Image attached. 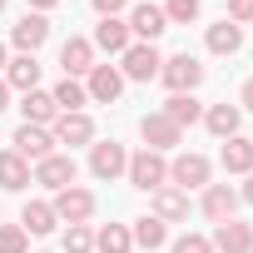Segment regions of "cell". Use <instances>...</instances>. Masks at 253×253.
I'll list each match as a JSON object with an SVG mask.
<instances>
[{"instance_id": "6da1fadb", "label": "cell", "mask_w": 253, "mask_h": 253, "mask_svg": "<svg viewBox=\"0 0 253 253\" xmlns=\"http://www.w3.org/2000/svg\"><path fill=\"white\" fill-rule=\"evenodd\" d=\"M129 184L134 189H144V194H154V189H164L169 184V164H164V154H154V149H139L134 159H129Z\"/></svg>"}, {"instance_id": "7a4b0ae2", "label": "cell", "mask_w": 253, "mask_h": 253, "mask_svg": "<svg viewBox=\"0 0 253 253\" xmlns=\"http://www.w3.org/2000/svg\"><path fill=\"white\" fill-rule=\"evenodd\" d=\"M159 80L169 84V94H194V89H199V80H204V65L184 50V55H174V60H164V65H159Z\"/></svg>"}, {"instance_id": "3957f363", "label": "cell", "mask_w": 253, "mask_h": 253, "mask_svg": "<svg viewBox=\"0 0 253 253\" xmlns=\"http://www.w3.org/2000/svg\"><path fill=\"white\" fill-rule=\"evenodd\" d=\"M124 169H129V154H124V144L104 139V144H94V149H89V174H94V179L114 184V179H119Z\"/></svg>"}, {"instance_id": "277c9868", "label": "cell", "mask_w": 253, "mask_h": 253, "mask_svg": "<svg viewBox=\"0 0 253 253\" xmlns=\"http://www.w3.org/2000/svg\"><path fill=\"white\" fill-rule=\"evenodd\" d=\"M15 154H20L25 164H30V159L40 164V159L55 154V134L45 129V124H20V129H15Z\"/></svg>"}, {"instance_id": "5b68a950", "label": "cell", "mask_w": 253, "mask_h": 253, "mask_svg": "<svg viewBox=\"0 0 253 253\" xmlns=\"http://www.w3.org/2000/svg\"><path fill=\"white\" fill-rule=\"evenodd\" d=\"M55 218H65V223H84L89 213H94V194L89 189H80V184H70V189H60L55 194Z\"/></svg>"}, {"instance_id": "8992f818", "label": "cell", "mask_w": 253, "mask_h": 253, "mask_svg": "<svg viewBox=\"0 0 253 253\" xmlns=\"http://www.w3.org/2000/svg\"><path fill=\"white\" fill-rule=\"evenodd\" d=\"M139 134H144V144H149L154 154H164V149H174V144L184 139V129H179L169 114H144V119H139Z\"/></svg>"}, {"instance_id": "52a82bcc", "label": "cell", "mask_w": 253, "mask_h": 253, "mask_svg": "<svg viewBox=\"0 0 253 253\" xmlns=\"http://www.w3.org/2000/svg\"><path fill=\"white\" fill-rule=\"evenodd\" d=\"M84 94H89L94 104H114V99L124 94V75H119L114 65H94V70H89V84H84Z\"/></svg>"}, {"instance_id": "ba28073f", "label": "cell", "mask_w": 253, "mask_h": 253, "mask_svg": "<svg viewBox=\"0 0 253 253\" xmlns=\"http://www.w3.org/2000/svg\"><path fill=\"white\" fill-rule=\"evenodd\" d=\"M213 253H253V223H238V218H223L218 233L209 238Z\"/></svg>"}, {"instance_id": "9c48e42d", "label": "cell", "mask_w": 253, "mask_h": 253, "mask_svg": "<svg viewBox=\"0 0 253 253\" xmlns=\"http://www.w3.org/2000/svg\"><path fill=\"white\" fill-rule=\"evenodd\" d=\"M159 65H164V55L154 50V45H129L124 50V80H154L159 75Z\"/></svg>"}, {"instance_id": "30bf717a", "label": "cell", "mask_w": 253, "mask_h": 253, "mask_svg": "<svg viewBox=\"0 0 253 253\" xmlns=\"http://www.w3.org/2000/svg\"><path fill=\"white\" fill-rule=\"evenodd\" d=\"M60 65H65V80L89 75V70H94V45H89L84 35H70V40L60 45Z\"/></svg>"}, {"instance_id": "8fae6325", "label": "cell", "mask_w": 253, "mask_h": 253, "mask_svg": "<svg viewBox=\"0 0 253 253\" xmlns=\"http://www.w3.org/2000/svg\"><path fill=\"white\" fill-rule=\"evenodd\" d=\"M35 184H45V189H70L75 184V159L70 154H50V159H40L35 164Z\"/></svg>"}, {"instance_id": "7c38bea8", "label": "cell", "mask_w": 253, "mask_h": 253, "mask_svg": "<svg viewBox=\"0 0 253 253\" xmlns=\"http://www.w3.org/2000/svg\"><path fill=\"white\" fill-rule=\"evenodd\" d=\"M169 179H174L179 189H209V159H204V154H179V159L169 164Z\"/></svg>"}, {"instance_id": "4fadbf2b", "label": "cell", "mask_w": 253, "mask_h": 253, "mask_svg": "<svg viewBox=\"0 0 253 253\" xmlns=\"http://www.w3.org/2000/svg\"><path fill=\"white\" fill-rule=\"evenodd\" d=\"M129 30H134L144 45H154V40L169 30V20H164V10H159V5H134V15H129Z\"/></svg>"}, {"instance_id": "5bb4252c", "label": "cell", "mask_w": 253, "mask_h": 253, "mask_svg": "<svg viewBox=\"0 0 253 253\" xmlns=\"http://www.w3.org/2000/svg\"><path fill=\"white\" fill-rule=\"evenodd\" d=\"M10 40H15V45H20L25 55H35V50H40V45L50 40V20H45V15L35 10V15H25V20H20V25L10 30Z\"/></svg>"}, {"instance_id": "9a60e30c", "label": "cell", "mask_w": 253, "mask_h": 253, "mask_svg": "<svg viewBox=\"0 0 253 253\" xmlns=\"http://www.w3.org/2000/svg\"><path fill=\"white\" fill-rule=\"evenodd\" d=\"M89 139H94L89 114H60L55 119V144H89Z\"/></svg>"}, {"instance_id": "2e32d148", "label": "cell", "mask_w": 253, "mask_h": 253, "mask_svg": "<svg viewBox=\"0 0 253 253\" xmlns=\"http://www.w3.org/2000/svg\"><path fill=\"white\" fill-rule=\"evenodd\" d=\"M5 84L30 94V89L40 84V65H35V55H15V60H5Z\"/></svg>"}, {"instance_id": "e0dca14e", "label": "cell", "mask_w": 253, "mask_h": 253, "mask_svg": "<svg viewBox=\"0 0 253 253\" xmlns=\"http://www.w3.org/2000/svg\"><path fill=\"white\" fill-rule=\"evenodd\" d=\"M154 218H164V223H174V218H189V194L184 189H154Z\"/></svg>"}, {"instance_id": "ac0fdd59", "label": "cell", "mask_w": 253, "mask_h": 253, "mask_svg": "<svg viewBox=\"0 0 253 253\" xmlns=\"http://www.w3.org/2000/svg\"><path fill=\"white\" fill-rule=\"evenodd\" d=\"M233 209H238V194H233L228 184H209V189H204V213H209L213 223L233 218Z\"/></svg>"}, {"instance_id": "d6986e66", "label": "cell", "mask_w": 253, "mask_h": 253, "mask_svg": "<svg viewBox=\"0 0 253 253\" xmlns=\"http://www.w3.org/2000/svg\"><path fill=\"white\" fill-rule=\"evenodd\" d=\"M238 119H243L238 104H209V109H204V124H209L218 139H233V134H238Z\"/></svg>"}, {"instance_id": "ffe728a7", "label": "cell", "mask_w": 253, "mask_h": 253, "mask_svg": "<svg viewBox=\"0 0 253 253\" xmlns=\"http://www.w3.org/2000/svg\"><path fill=\"white\" fill-rule=\"evenodd\" d=\"M223 169L228 174H253V139H243V134H233L228 144H223Z\"/></svg>"}, {"instance_id": "44dd1931", "label": "cell", "mask_w": 253, "mask_h": 253, "mask_svg": "<svg viewBox=\"0 0 253 253\" xmlns=\"http://www.w3.org/2000/svg\"><path fill=\"white\" fill-rule=\"evenodd\" d=\"M30 184V164L15 154V149H5V154H0V189H10V194H20Z\"/></svg>"}, {"instance_id": "7402d4cb", "label": "cell", "mask_w": 253, "mask_h": 253, "mask_svg": "<svg viewBox=\"0 0 253 253\" xmlns=\"http://www.w3.org/2000/svg\"><path fill=\"white\" fill-rule=\"evenodd\" d=\"M209 50H213V55H238V50H243V30H238L233 20L209 25Z\"/></svg>"}, {"instance_id": "603a6c76", "label": "cell", "mask_w": 253, "mask_h": 253, "mask_svg": "<svg viewBox=\"0 0 253 253\" xmlns=\"http://www.w3.org/2000/svg\"><path fill=\"white\" fill-rule=\"evenodd\" d=\"M20 114H25V124H50V119H60V109H55V99H50L45 89H30V94L20 99Z\"/></svg>"}, {"instance_id": "cb8c5ba5", "label": "cell", "mask_w": 253, "mask_h": 253, "mask_svg": "<svg viewBox=\"0 0 253 253\" xmlns=\"http://www.w3.org/2000/svg\"><path fill=\"white\" fill-rule=\"evenodd\" d=\"M94 45L109 50V55H124V50H129V25H124V20H99Z\"/></svg>"}, {"instance_id": "d4e9b609", "label": "cell", "mask_w": 253, "mask_h": 253, "mask_svg": "<svg viewBox=\"0 0 253 253\" xmlns=\"http://www.w3.org/2000/svg\"><path fill=\"white\" fill-rule=\"evenodd\" d=\"M94 248H99V253H129L134 238H129V228H124V223H104V228L94 233Z\"/></svg>"}, {"instance_id": "484cf974", "label": "cell", "mask_w": 253, "mask_h": 253, "mask_svg": "<svg viewBox=\"0 0 253 253\" xmlns=\"http://www.w3.org/2000/svg\"><path fill=\"white\" fill-rule=\"evenodd\" d=\"M50 99H55V109H60V114H80V104H84L89 94H84V84H80V80H60Z\"/></svg>"}, {"instance_id": "4316f807", "label": "cell", "mask_w": 253, "mask_h": 253, "mask_svg": "<svg viewBox=\"0 0 253 253\" xmlns=\"http://www.w3.org/2000/svg\"><path fill=\"white\" fill-rule=\"evenodd\" d=\"M20 228H25V233H35V238H40V233H50V228H55V209H50V204H40V199H35V204H25Z\"/></svg>"}, {"instance_id": "83f0119b", "label": "cell", "mask_w": 253, "mask_h": 253, "mask_svg": "<svg viewBox=\"0 0 253 253\" xmlns=\"http://www.w3.org/2000/svg\"><path fill=\"white\" fill-rule=\"evenodd\" d=\"M164 114L179 124V129H184V124H194V119H204V109H199V99H194V94H169Z\"/></svg>"}, {"instance_id": "f1b7e54d", "label": "cell", "mask_w": 253, "mask_h": 253, "mask_svg": "<svg viewBox=\"0 0 253 253\" xmlns=\"http://www.w3.org/2000/svg\"><path fill=\"white\" fill-rule=\"evenodd\" d=\"M129 238H134L139 248H159V243L169 238V228H164V218H154V213H149V218H139V223H134V233H129Z\"/></svg>"}, {"instance_id": "f546056e", "label": "cell", "mask_w": 253, "mask_h": 253, "mask_svg": "<svg viewBox=\"0 0 253 253\" xmlns=\"http://www.w3.org/2000/svg\"><path fill=\"white\" fill-rule=\"evenodd\" d=\"M30 248V233L20 223H0V253H25Z\"/></svg>"}, {"instance_id": "4dcf8cb0", "label": "cell", "mask_w": 253, "mask_h": 253, "mask_svg": "<svg viewBox=\"0 0 253 253\" xmlns=\"http://www.w3.org/2000/svg\"><path fill=\"white\" fill-rule=\"evenodd\" d=\"M164 20H169V25H189V20H199V0H169V5H164Z\"/></svg>"}, {"instance_id": "1f68e13d", "label": "cell", "mask_w": 253, "mask_h": 253, "mask_svg": "<svg viewBox=\"0 0 253 253\" xmlns=\"http://www.w3.org/2000/svg\"><path fill=\"white\" fill-rule=\"evenodd\" d=\"M65 253H94V233H89L84 223H70V233H65Z\"/></svg>"}, {"instance_id": "d6a6232c", "label": "cell", "mask_w": 253, "mask_h": 253, "mask_svg": "<svg viewBox=\"0 0 253 253\" xmlns=\"http://www.w3.org/2000/svg\"><path fill=\"white\" fill-rule=\"evenodd\" d=\"M174 253H213V243H209L204 233H184V238L174 243Z\"/></svg>"}, {"instance_id": "836d02e7", "label": "cell", "mask_w": 253, "mask_h": 253, "mask_svg": "<svg viewBox=\"0 0 253 253\" xmlns=\"http://www.w3.org/2000/svg\"><path fill=\"white\" fill-rule=\"evenodd\" d=\"M89 5H94V10L104 15V20H114V15H119L124 5H129V0H89Z\"/></svg>"}, {"instance_id": "e575fe53", "label": "cell", "mask_w": 253, "mask_h": 253, "mask_svg": "<svg viewBox=\"0 0 253 253\" xmlns=\"http://www.w3.org/2000/svg\"><path fill=\"white\" fill-rule=\"evenodd\" d=\"M228 20H253V0H228Z\"/></svg>"}, {"instance_id": "d590c367", "label": "cell", "mask_w": 253, "mask_h": 253, "mask_svg": "<svg viewBox=\"0 0 253 253\" xmlns=\"http://www.w3.org/2000/svg\"><path fill=\"white\" fill-rule=\"evenodd\" d=\"M0 109H10V84L0 80Z\"/></svg>"}, {"instance_id": "8d00e7d4", "label": "cell", "mask_w": 253, "mask_h": 253, "mask_svg": "<svg viewBox=\"0 0 253 253\" xmlns=\"http://www.w3.org/2000/svg\"><path fill=\"white\" fill-rule=\"evenodd\" d=\"M243 109H253V80L243 84Z\"/></svg>"}, {"instance_id": "74e56055", "label": "cell", "mask_w": 253, "mask_h": 253, "mask_svg": "<svg viewBox=\"0 0 253 253\" xmlns=\"http://www.w3.org/2000/svg\"><path fill=\"white\" fill-rule=\"evenodd\" d=\"M30 5H35V10H55V5H60V0H30Z\"/></svg>"}, {"instance_id": "f35d334b", "label": "cell", "mask_w": 253, "mask_h": 253, "mask_svg": "<svg viewBox=\"0 0 253 253\" xmlns=\"http://www.w3.org/2000/svg\"><path fill=\"white\" fill-rule=\"evenodd\" d=\"M238 199H248V204H253V174H248V184H243V194H238Z\"/></svg>"}, {"instance_id": "ab89813d", "label": "cell", "mask_w": 253, "mask_h": 253, "mask_svg": "<svg viewBox=\"0 0 253 253\" xmlns=\"http://www.w3.org/2000/svg\"><path fill=\"white\" fill-rule=\"evenodd\" d=\"M0 65H5V45H0Z\"/></svg>"}, {"instance_id": "60d3db41", "label": "cell", "mask_w": 253, "mask_h": 253, "mask_svg": "<svg viewBox=\"0 0 253 253\" xmlns=\"http://www.w3.org/2000/svg\"><path fill=\"white\" fill-rule=\"evenodd\" d=\"M0 10H5V0H0Z\"/></svg>"}]
</instances>
